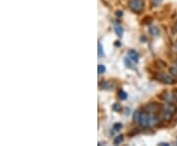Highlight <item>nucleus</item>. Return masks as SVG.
<instances>
[{
    "label": "nucleus",
    "mask_w": 177,
    "mask_h": 146,
    "mask_svg": "<svg viewBox=\"0 0 177 146\" xmlns=\"http://www.w3.org/2000/svg\"><path fill=\"white\" fill-rule=\"evenodd\" d=\"M134 121L143 127H147L150 126V116L147 115L146 113H141L140 111L134 113Z\"/></svg>",
    "instance_id": "1"
},
{
    "label": "nucleus",
    "mask_w": 177,
    "mask_h": 146,
    "mask_svg": "<svg viewBox=\"0 0 177 146\" xmlns=\"http://www.w3.org/2000/svg\"><path fill=\"white\" fill-rule=\"evenodd\" d=\"M144 5V0H130L129 2L130 9L136 13H140L141 11H143Z\"/></svg>",
    "instance_id": "2"
},
{
    "label": "nucleus",
    "mask_w": 177,
    "mask_h": 146,
    "mask_svg": "<svg viewBox=\"0 0 177 146\" xmlns=\"http://www.w3.org/2000/svg\"><path fill=\"white\" fill-rule=\"evenodd\" d=\"M174 111H176V108L172 107V106H166L163 108V111H162V118L164 121H170L171 120V117H172L173 116V113Z\"/></svg>",
    "instance_id": "3"
},
{
    "label": "nucleus",
    "mask_w": 177,
    "mask_h": 146,
    "mask_svg": "<svg viewBox=\"0 0 177 146\" xmlns=\"http://www.w3.org/2000/svg\"><path fill=\"white\" fill-rule=\"evenodd\" d=\"M158 79L159 81H162V82H163V83H166V84H167V83L168 84H172L174 82V80L171 78L169 75L165 74V73H160L158 76Z\"/></svg>",
    "instance_id": "4"
},
{
    "label": "nucleus",
    "mask_w": 177,
    "mask_h": 146,
    "mask_svg": "<svg viewBox=\"0 0 177 146\" xmlns=\"http://www.w3.org/2000/svg\"><path fill=\"white\" fill-rule=\"evenodd\" d=\"M128 56H129V59H132L135 62H138L139 60V55L136 52V51H130L128 52Z\"/></svg>",
    "instance_id": "5"
},
{
    "label": "nucleus",
    "mask_w": 177,
    "mask_h": 146,
    "mask_svg": "<svg viewBox=\"0 0 177 146\" xmlns=\"http://www.w3.org/2000/svg\"><path fill=\"white\" fill-rule=\"evenodd\" d=\"M114 30L116 32V35L118 37H122L123 36V29H122V27L120 25H118V24H115L114 25Z\"/></svg>",
    "instance_id": "6"
},
{
    "label": "nucleus",
    "mask_w": 177,
    "mask_h": 146,
    "mask_svg": "<svg viewBox=\"0 0 177 146\" xmlns=\"http://www.w3.org/2000/svg\"><path fill=\"white\" fill-rule=\"evenodd\" d=\"M150 33H151L152 35H154V36H158V33H159V31H158V29L157 28V27H151V28H150Z\"/></svg>",
    "instance_id": "7"
},
{
    "label": "nucleus",
    "mask_w": 177,
    "mask_h": 146,
    "mask_svg": "<svg viewBox=\"0 0 177 146\" xmlns=\"http://www.w3.org/2000/svg\"><path fill=\"white\" fill-rule=\"evenodd\" d=\"M169 71H170V74H172L173 76L177 77V65L172 66V67H170Z\"/></svg>",
    "instance_id": "8"
},
{
    "label": "nucleus",
    "mask_w": 177,
    "mask_h": 146,
    "mask_svg": "<svg viewBox=\"0 0 177 146\" xmlns=\"http://www.w3.org/2000/svg\"><path fill=\"white\" fill-rule=\"evenodd\" d=\"M98 46H99V56L101 57V56H103V46H101V44L99 42V44H98Z\"/></svg>",
    "instance_id": "9"
},
{
    "label": "nucleus",
    "mask_w": 177,
    "mask_h": 146,
    "mask_svg": "<svg viewBox=\"0 0 177 146\" xmlns=\"http://www.w3.org/2000/svg\"><path fill=\"white\" fill-rule=\"evenodd\" d=\"M118 95H119V97L121 98V100H125V99L127 98V94L125 93L124 91H122V90L119 91V94H118Z\"/></svg>",
    "instance_id": "10"
},
{
    "label": "nucleus",
    "mask_w": 177,
    "mask_h": 146,
    "mask_svg": "<svg viewBox=\"0 0 177 146\" xmlns=\"http://www.w3.org/2000/svg\"><path fill=\"white\" fill-rule=\"evenodd\" d=\"M104 71H105V67H104V65H103V64H99V67H98V72H99V74L103 73Z\"/></svg>",
    "instance_id": "11"
},
{
    "label": "nucleus",
    "mask_w": 177,
    "mask_h": 146,
    "mask_svg": "<svg viewBox=\"0 0 177 146\" xmlns=\"http://www.w3.org/2000/svg\"><path fill=\"white\" fill-rule=\"evenodd\" d=\"M122 140H123V135H119V136H117L114 139V144H119L120 142H122Z\"/></svg>",
    "instance_id": "12"
},
{
    "label": "nucleus",
    "mask_w": 177,
    "mask_h": 146,
    "mask_svg": "<svg viewBox=\"0 0 177 146\" xmlns=\"http://www.w3.org/2000/svg\"><path fill=\"white\" fill-rule=\"evenodd\" d=\"M120 106L118 105V104H114V106H113V111H116V112H119L120 111Z\"/></svg>",
    "instance_id": "13"
},
{
    "label": "nucleus",
    "mask_w": 177,
    "mask_h": 146,
    "mask_svg": "<svg viewBox=\"0 0 177 146\" xmlns=\"http://www.w3.org/2000/svg\"><path fill=\"white\" fill-rule=\"evenodd\" d=\"M121 127H122V124H121V123H116V124H114V129H115V131H119Z\"/></svg>",
    "instance_id": "14"
},
{
    "label": "nucleus",
    "mask_w": 177,
    "mask_h": 146,
    "mask_svg": "<svg viewBox=\"0 0 177 146\" xmlns=\"http://www.w3.org/2000/svg\"><path fill=\"white\" fill-rule=\"evenodd\" d=\"M160 2H162V0H153V3H154V6H158V5H159Z\"/></svg>",
    "instance_id": "15"
},
{
    "label": "nucleus",
    "mask_w": 177,
    "mask_h": 146,
    "mask_svg": "<svg viewBox=\"0 0 177 146\" xmlns=\"http://www.w3.org/2000/svg\"><path fill=\"white\" fill-rule=\"evenodd\" d=\"M174 96H175V99L177 100V90H176V91L174 92Z\"/></svg>",
    "instance_id": "16"
},
{
    "label": "nucleus",
    "mask_w": 177,
    "mask_h": 146,
    "mask_svg": "<svg viewBox=\"0 0 177 146\" xmlns=\"http://www.w3.org/2000/svg\"><path fill=\"white\" fill-rule=\"evenodd\" d=\"M116 14H117L118 16H121V15H122V12H117Z\"/></svg>",
    "instance_id": "17"
},
{
    "label": "nucleus",
    "mask_w": 177,
    "mask_h": 146,
    "mask_svg": "<svg viewBox=\"0 0 177 146\" xmlns=\"http://www.w3.org/2000/svg\"><path fill=\"white\" fill-rule=\"evenodd\" d=\"M160 145H168V143H162Z\"/></svg>",
    "instance_id": "18"
},
{
    "label": "nucleus",
    "mask_w": 177,
    "mask_h": 146,
    "mask_svg": "<svg viewBox=\"0 0 177 146\" xmlns=\"http://www.w3.org/2000/svg\"><path fill=\"white\" fill-rule=\"evenodd\" d=\"M175 31H177V24L175 25Z\"/></svg>",
    "instance_id": "19"
}]
</instances>
